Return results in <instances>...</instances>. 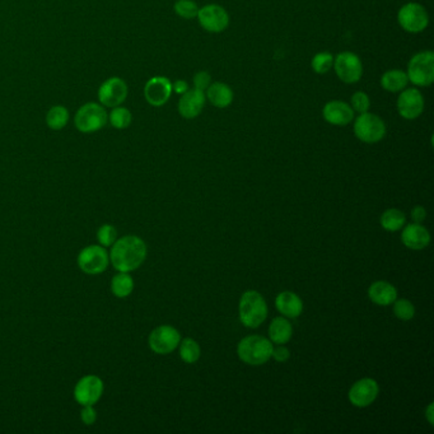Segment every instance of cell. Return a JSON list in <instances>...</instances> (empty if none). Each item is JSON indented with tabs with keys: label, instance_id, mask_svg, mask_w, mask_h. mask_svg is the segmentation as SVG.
Listing matches in <instances>:
<instances>
[{
	"label": "cell",
	"instance_id": "cell-1",
	"mask_svg": "<svg viewBox=\"0 0 434 434\" xmlns=\"http://www.w3.org/2000/svg\"><path fill=\"white\" fill-rule=\"evenodd\" d=\"M110 263L117 272L136 270L147 258V244L138 236H124L111 246Z\"/></svg>",
	"mask_w": 434,
	"mask_h": 434
},
{
	"label": "cell",
	"instance_id": "cell-2",
	"mask_svg": "<svg viewBox=\"0 0 434 434\" xmlns=\"http://www.w3.org/2000/svg\"><path fill=\"white\" fill-rule=\"evenodd\" d=\"M272 344L270 340L260 335H251L238 343L239 360L250 366H261L272 358Z\"/></svg>",
	"mask_w": 434,
	"mask_h": 434
},
{
	"label": "cell",
	"instance_id": "cell-3",
	"mask_svg": "<svg viewBox=\"0 0 434 434\" xmlns=\"http://www.w3.org/2000/svg\"><path fill=\"white\" fill-rule=\"evenodd\" d=\"M268 317V305L256 291H247L239 301V319L247 327H258Z\"/></svg>",
	"mask_w": 434,
	"mask_h": 434
},
{
	"label": "cell",
	"instance_id": "cell-4",
	"mask_svg": "<svg viewBox=\"0 0 434 434\" xmlns=\"http://www.w3.org/2000/svg\"><path fill=\"white\" fill-rule=\"evenodd\" d=\"M407 78L416 87H429L434 81L433 51H421L407 64Z\"/></svg>",
	"mask_w": 434,
	"mask_h": 434
},
{
	"label": "cell",
	"instance_id": "cell-5",
	"mask_svg": "<svg viewBox=\"0 0 434 434\" xmlns=\"http://www.w3.org/2000/svg\"><path fill=\"white\" fill-rule=\"evenodd\" d=\"M107 120L109 115L102 105L88 102L77 111L74 117L75 128L81 133L89 134L101 130L107 124Z\"/></svg>",
	"mask_w": 434,
	"mask_h": 434
},
{
	"label": "cell",
	"instance_id": "cell-6",
	"mask_svg": "<svg viewBox=\"0 0 434 434\" xmlns=\"http://www.w3.org/2000/svg\"><path fill=\"white\" fill-rule=\"evenodd\" d=\"M354 134L360 142L374 144L382 140L386 136V125L380 116L371 112L360 114L354 122Z\"/></svg>",
	"mask_w": 434,
	"mask_h": 434
},
{
	"label": "cell",
	"instance_id": "cell-7",
	"mask_svg": "<svg viewBox=\"0 0 434 434\" xmlns=\"http://www.w3.org/2000/svg\"><path fill=\"white\" fill-rule=\"evenodd\" d=\"M81 272L88 275H98L107 269L110 264L109 252L101 244H91L84 247L77 258Z\"/></svg>",
	"mask_w": 434,
	"mask_h": 434
},
{
	"label": "cell",
	"instance_id": "cell-8",
	"mask_svg": "<svg viewBox=\"0 0 434 434\" xmlns=\"http://www.w3.org/2000/svg\"><path fill=\"white\" fill-rule=\"evenodd\" d=\"M397 22L407 34H421L429 25V15L421 4L412 1L400 8Z\"/></svg>",
	"mask_w": 434,
	"mask_h": 434
},
{
	"label": "cell",
	"instance_id": "cell-9",
	"mask_svg": "<svg viewBox=\"0 0 434 434\" xmlns=\"http://www.w3.org/2000/svg\"><path fill=\"white\" fill-rule=\"evenodd\" d=\"M333 67L340 81L346 84L360 81L363 75V64L360 56L350 51L340 53L336 58H334Z\"/></svg>",
	"mask_w": 434,
	"mask_h": 434
},
{
	"label": "cell",
	"instance_id": "cell-10",
	"mask_svg": "<svg viewBox=\"0 0 434 434\" xmlns=\"http://www.w3.org/2000/svg\"><path fill=\"white\" fill-rule=\"evenodd\" d=\"M103 381L95 374H87L77 382L74 399L79 405H95L103 395Z\"/></svg>",
	"mask_w": 434,
	"mask_h": 434
},
{
	"label": "cell",
	"instance_id": "cell-11",
	"mask_svg": "<svg viewBox=\"0 0 434 434\" xmlns=\"http://www.w3.org/2000/svg\"><path fill=\"white\" fill-rule=\"evenodd\" d=\"M197 17L199 25L211 34H221L230 26V15L223 7L218 4L200 8Z\"/></svg>",
	"mask_w": 434,
	"mask_h": 434
},
{
	"label": "cell",
	"instance_id": "cell-12",
	"mask_svg": "<svg viewBox=\"0 0 434 434\" xmlns=\"http://www.w3.org/2000/svg\"><path fill=\"white\" fill-rule=\"evenodd\" d=\"M180 333L173 326L162 325L156 327L150 335V348L156 354H170L180 346Z\"/></svg>",
	"mask_w": 434,
	"mask_h": 434
},
{
	"label": "cell",
	"instance_id": "cell-13",
	"mask_svg": "<svg viewBox=\"0 0 434 434\" xmlns=\"http://www.w3.org/2000/svg\"><path fill=\"white\" fill-rule=\"evenodd\" d=\"M128 92L125 81L119 77H112L102 83L98 89V100L102 106L114 109L116 106H121L128 97Z\"/></svg>",
	"mask_w": 434,
	"mask_h": 434
},
{
	"label": "cell",
	"instance_id": "cell-14",
	"mask_svg": "<svg viewBox=\"0 0 434 434\" xmlns=\"http://www.w3.org/2000/svg\"><path fill=\"white\" fill-rule=\"evenodd\" d=\"M397 111L401 117L414 120L424 111V97L416 88L402 89L397 98Z\"/></svg>",
	"mask_w": 434,
	"mask_h": 434
},
{
	"label": "cell",
	"instance_id": "cell-15",
	"mask_svg": "<svg viewBox=\"0 0 434 434\" xmlns=\"http://www.w3.org/2000/svg\"><path fill=\"white\" fill-rule=\"evenodd\" d=\"M172 95V83L166 77H153L145 83L144 97L150 106L161 107L166 105Z\"/></svg>",
	"mask_w": 434,
	"mask_h": 434
},
{
	"label": "cell",
	"instance_id": "cell-16",
	"mask_svg": "<svg viewBox=\"0 0 434 434\" xmlns=\"http://www.w3.org/2000/svg\"><path fill=\"white\" fill-rule=\"evenodd\" d=\"M379 385L372 379H363L357 381L349 390V401L354 407H367L374 402L379 396Z\"/></svg>",
	"mask_w": 434,
	"mask_h": 434
},
{
	"label": "cell",
	"instance_id": "cell-17",
	"mask_svg": "<svg viewBox=\"0 0 434 434\" xmlns=\"http://www.w3.org/2000/svg\"><path fill=\"white\" fill-rule=\"evenodd\" d=\"M322 116L326 121L335 126H346L353 121L354 110L349 103L339 100L327 102L324 110Z\"/></svg>",
	"mask_w": 434,
	"mask_h": 434
},
{
	"label": "cell",
	"instance_id": "cell-18",
	"mask_svg": "<svg viewBox=\"0 0 434 434\" xmlns=\"http://www.w3.org/2000/svg\"><path fill=\"white\" fill-rule=\"evenodd\" d=\"M205 92L200 89H189L181 95V98L178 101V112L185 119H195L202 114L204 106H205Z\"/></svg>",
	"mask_w": 434,
	"mask_h": 434
},
{
	"label": "cell",
	"instance_id": "cell-19",
	"mask_svg": "<svg viewBox=\"0 0 434 434\" xmlns=\"http://www.w3.org/2000/svg\"><path fill=\"white\" fill-rule=\"evenodd\" d=\"M402 244L412 250H423L430 242V235L419 223L409 224L401 233Z\"/></svg>",
	"mask_w": 434,
	"mask_h": 434
},
{
	"label": "cell",
	"instance_id": "cell-20",
	"mask_svg": "<svg viewBox=\"0 0 434 434\" xmlns=\"http://www.w3.org/2000/svg\"><path fill=\"white\" fill-rule=\"evenodd\" d=\"M205 97L211 101L214 107L225 109L231 106L233 102V91L225 83L216 81V83H211V86L206 88Z\"/></svg>",
	"mask_w": 434,
	"mask_h": 434
},
{
	"label": "cell",
	"instance_id": "cell-21",
	"mask_svg": "<svg viewBox=\"0 0 434 434\" xmlns=\"http://www.w3.org/2000/svg\"><path fill=\"white\" fill-rule=\"evenodd\" d=\"M368 296L376 305H388L394 303L397 298V291L394 285L380 280L369 287Z\"/></svg>",
	"mask_w": 434,
	"mask_h": 434
},
{
	"label": "cell",
	"instance_id": "cell-22",
	"mask_svg": "<svg viewBox=\"0 0 434 434\" xmlns=\"http://www.w3.org/2000/svg\"><path fill=\"white\" fill-rule=\"evenodd\" d=\"M275 305L279 313L291 319L298 317L303 311L302 299L292 292H282L278 294V297L275 299Z\"/></svg>",
	"mask_w": 434,
	"mask_h": 434
},
{
	"label": "cell",
	"instance_id": "cell-23",
	"mask_svg": "<svg viewBox=\"0 0 434 434\" xmlns=\"http://www.w3.org/2000/svg\"><path fill=\"white\" fill-rule=\"evenodd\" d=\"M407 83L409 78L407 72L400 69L387 70L386 73H383L381 77V87L391 93H397L407 88Z\"/></svg>",
	"mask_w": 434,
	"mask_h": 434
},
{
	"label": "cell",
	"instance_id": "cell-24",
	"mask_svg": "<svg viewBox=\"0 0 434 434\" xmlns=\"http://www.w3.org/2000/svg\"><path fill=\"white\" fill-rule=\"evenodd\" d=\"M293 327L288 320L277 317L272 321L269 327V336L275 344H285L292 338Z\"/></svg>",
	"mask_w": 434,
	"mask_h": 434
},
{
	"label": "cell",
	"instance_id": "cell-25",
	"mask_svg": "<svg viewBox=\"0 0 434 434\" xmlns=\"http://www.w3.org/2000/svg\"><path fill=\"white\" fill-rule=\"evenodd\" d=\"M134 291V279L129 272H119L111 280V292L117 298H125Z\"/></svg>",
	"mask_w": 434,
	"mask_h": 434
},
{
	"label": "cell",
	"instance_id": "cell-26",
	"mask_svg": "<svg viewBox=\"0 0 434 434\" xmlns=\"http://www.w3.org/2000/svg\"><path fill=\"white\" fill-rule=\"evenodd\" d=\"M407 222L405 214L399 209H388L381 217V225L388 232L399 231Z\"/></svg>",
	"mask_w": 434,
	"mask_h": 434
},
{
	"label": "cell",
	"instance_id": "cell-27",
	"mask_svg": "<svg viewBox=\"0 0 434 434\" xmlns=\"http://www.w3.org/2000/svg\"><path fill=\"white\" fill-rule=\"evenodd\" d=\"M69 111L64 106H54L48 110L46 115V124L53 130H61L69 122Z\"/></svg>",
	"mask_w": 434,
	"mask_h": 434
},
{
	"label": "cell",
	"instance_id": "cell-28",
	"mask_svg": "<svg viewBox=\"0 0 434 434\" xmlns=\"http://www.w3.org/2000/svg\"><path fill=\"white\" fill-rule=\"evenodd\" d=\"M109 120L115 129H126L129 128L130 124L133 121V115L130 110L121 107V106H116L110 112Z\"/></svg>",
	"mask_w": 434,
	"mask_h": 434
},
{
	"label": "cell",
	"instance_id": "cell-29",
	"mask_svg": "<svg viewBox=\"0 0 434 434\" xmlns=\"http://www.w3.org/2000/svg\"><path fill=\"white\" fill-rule=\"evenodd\" d=\"M180 357L186 363H195L200 358V346L194 339H185L180 346Z\"/></svg>",
	"mask_w": 434,
	"mask_h": 434
},
{
	"label": "cell",
	"instance_id": "cell-30",
	"mask_svg": "<svg viewBox=\"0 0 434 434\" xmlns=\"http://www.w3.org/2000/svg\"><path fill=\"white\" fill-rule=\"evenodd\" d=\"M333 54H330L327 51L315 55L313 61H311V67L315 70V73H317V74H326L330 69L333 68Z\"/></svg>",
	"mask_w": 434,
	"mask_h": 434
},
{
	"label": "cell",
	"instance_id": "cell-31",
	"mask_svg": "<svg viewBox=\"0 0 434 434\" xmlns=\"http://www.w3.org/2000/svg\"><path fill=\"white\" fill-rule=\"evenodd\" d=\"M175 12L185 20H192L197 17L199 7L194 0H177L175 3Z\"/></svg>",
	"mask_w": 434,
	"mask_h": 434
},
{
	"label": "cell",
	"instance_id": "cell-32",
	"mask_svg": "<svg viewBox=\"0 0 434 434\" xmlns=\"http://www.w3.org/2000/svg\"><path fill=\"white\" fill-rule=\"evenodd\" d=\"M394 313L397 319L404 320V321L412 320L415 315L414 305L407 299L395 301Z\"/></svg>",
	"mask_w": 434,
	"mask_h": 434
},
{
	"label": "cell",
	"instance_id": "cell-33",
	"mask_svg": "<svg viewBox=\"0 0 434 434\" xmlns=\"http://www.w3.org/2000/svg\"><path fill=\"white\" fill-rule=\"evenodd\" d=\"M98 244L103 247H111L116 239V228L111 224H103L97 231Z\"/></svg>",
	"mask_w": 434,
	"mask_h": 434
},
{
	"label": "cell",
	"instance_id": "cell-34",
	"mask_svg": "<svg viewBox=\"0 0 434 434\" xmlns=\"http://www.w3.org/2000/svg\"><path fill=\"white\" fill-rule=\"evenodd\" d=\"M352 109L355 111V112H358V114H364L367 112L369 107H371V100H369V97L364 92H362V91H358V92H355L353 96H352Z\"/></svg>",
	"mask_w": 434,
	"mask_h": 434
},
{
	"label": "cell",
	"instance_id": "cell-35",
	"mask_svg": "<svg viewBox=\"0 0 434 434\" xmlns=\"http://www.w3.org/2000/svg\"><path fill=\"white\" fill-rule=\"evenodd\" d=\"M211 84V77L208 72H197L194 75V88L206 91Z\"/></svg>",
	"mask_w": 434,
	"mask_h": 434
},
{
	"label": "cell",
	"instance_id": "cell-36",
	"mask_svg": "<svg viewBox=\"0 0 434 434\" xmlns=\"http://www.w3.org/2000/svg\"><path fill=\"white\" fill-rule=\"evenodd\" d=\"M81 419L86 426L95 424L96 421H97V412H96L93 405L83 407V410L81 412Z\"/></svg>",
	"mask_w": 434,
	"mask_h": 434
},
{
	"label": "cell",
	"instance_id": "cell-37",
	"mask_svg": "<svg viewBox=\"0 0 434 434\" xmlns=\"http://www.w3.org/2000/svg\"><path fill=\"white\" fill-rule=\"evenodd\" d=\"M272 357H274V360H277V362H285V360H289V357H291V353H289V350L283 346V344H279L278 348H272Z\"/></svg>",
	"mask_w": 434,
	"mask_h": 434
},
{
	"label": "cell",
	"instance_id": "cell-38",
	"mask_svg": "<svg viewBox=\"0 0 434 434\" xmlns=\"http://www.w3.org/2000/svg\"><path fill=\"white\" fill-rule=\"evenodd\" d=\"M189 84L186 81H176L172 84V91H175L177 95H183L185 92L189 91Z\"/></svg>",
	"mask_w": 434,
	"mask_h": 434
},
{
	"label": "cell",
	"instance_id": "cell-39",
	"mask_svg": "<svg viewBox=\"0 0 434 434\" xmlns=\"http://www.w3.org/2000/svg\"><path fill=\"white\" fill-rule=\"evenodd\" d=\"M412 217L416 223H421V221H424V218L427 217V211L423 206H416L412 211Z\"/></svg>",
	"mask_w": 434,
	"mask_h": 434
},
{
	"label": "cell",
	"instance_id": "cell-40",
	"mask_svg": "<svg viewBox=\"0 0 434 434\" xmlns=\"http://www.w3.org/2000/svg\"><path fill=\"white\" fill-rule=\"evenodd\" d=\"M432 410H433V404H430L427 409V418L429 423L433 426V418H432Z\"/></svg>",
	"mask_w": 434,
	"mask_h": 434
}]
</instances>
